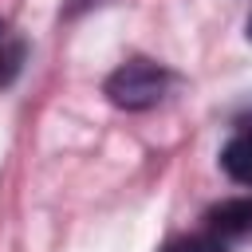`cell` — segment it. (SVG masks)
<instances>
[{
    "mask_svg": "<svg viewBox=\"0 0 252 252\" xmlns=\"http://www.w3.org/2000/svg\"><path fill=\"white\" fill-rule=\"evenodd\" d=\"M169 71L161 67V63H150V59H130V63H122L110 79H106V98L114 102V106H122V110H150V106H158L161 98H165V91H169Z\"/></svg>",
    "mask_w": 252,
    "mask_h": 252,
    "instance_id": "6da1fadb",
    "label": "cell"
},
{
    "mask_svg": "<svg viewBox=\"0 0 252 252\" xmlns=\"http://www.w3.org/2000/svg\"><path fill=\"white\" fill-rule=\"evenodd\" d=\"M209 228L220 240H236L252 232V197H232L209 209Z\"/></svg>",
    "mask_w": 252,
    "mask_h": 252,
    "instance_id": "7a4b0ae2",
    "label": "cell"
},
{
    "mask_svg": "<svg viewBox=\"0 0 252 252\" xmlns=\"http://www.w3.org/2000/svg\"><path fill=\"white\" fill-rule=\"evenodd\" d=\"M220 165H224V173H228L236 185H248V189H252V130H240V134H232V138L224 142Z\"/></svg>",
    "mask_w": 252,
    "mask_h": 252,
    "instance_id": "3957f363",
    "label": "cell"
},
{
    "mask_svg": "<svg viewBox=\"0 0 252 252\" xmlns=\"http://www.w3.org/2000/svg\"><path fill=\"white\" fill-rule=\"evenodd\" d=\"M161 252H224V248L213 236H181V240H169Z\"/></svg>",
    "mask_w": 252,
    "mask_h": 252,
    "instance_id": "277c9868",
    "label": "cell"
},
{
    "mask_svg": "<svg viewBox=\"0 0 252 252\" xmlns=\"http://www.w3.org/2000/svg\"><path fill=\"white\" fill-rule=\"evenodd\" d=\"M248 39H252V20H248Z\"/></svg>",
    "mask_w": 252,
    "mask_h": 252,
    "instance_id": "5b68a950",
    "label": "cell"
},
{
    "mask_svg": "<svg viewBox=\"0 0 252 252\" xmlns=\"http://www.w3.org/2000/svg\"><path fill=\"white\" fill-rule=\"evenodd\" d=\"M0 47H4V28H0Z\"/></svg>",
    "mask_w": 252,
    "mask_h": 252,
    "instance_id": "8992f818",
    "label": "cell"
}]
</instances>
